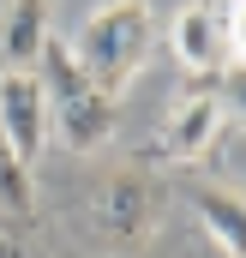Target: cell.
I'll use <instances>...</instances> for the list:
<instances>
[{
    "mask_svg": "<svg viewBox=\"0 0 246 258\" xmlns=\"http://www.w3.org/2000/svg\"><path fill=\"white\" fill-rule=\"evenodd\" d=\"M222 36H228V60L246 66V0H228V12H222Z\"/></svg>",
    "mask_w": 246,
    "mask_h": 258,
    "instance_id": "obj_9",
    "label": "cell"
},
{
    "mask_svg": "<svg viewBox=\"0 0 246 258\" xmlns=\"http://www.w3.org/2000/svg\"><path fill=\"white\" fill-rule=\"evenodd\" d=\"M192 216H198V228H204L228 258H246V192L240 186L198 180V186H192Z\"/></svg>",
    "mask_w": 246,
    "mask_h": 258,
    "instance_id": "obj_7",
    "label": "cell"
},
{
    "mask_svg": "<svg viewBox=\"0 0 246 258\" xmlns=\"http://www.w3.org/2000/svg\"><path fill=\"white\" fill-rule=\"evenodd\" d=\"M60 42H66V60L102 96L120 102V90L144 72L150 48H156V12H150V0H96Z\"/></svg>",
    "mask_w": 246,
    "mask_h": 258,
    "instance_id": "obj_1",
    "label": "cell"
},
{
    "mask_svg": "<svg viewBox=\"0 0 246 258\" xmlns=\"http://www.w3.org/2000/svg\"><path fill=\"white\" fill-rule=\"evenodd\" d=\"M168 48L186 72H228V36H222V12L210 0H180L168 18Z\"/></svg>",
    "mask_w": 246,
    "mask_h": 258,
    "instance_id": "obj_6",
    "label": "cell"
},
{
    "mask_svg": "<svg viewBox=\"0 0 246 258\" xmlns=\"http://www.w3.org/2000/svg\"><path fill=\"white\" fill-rule=\"evenodd\" d=\"M216 90H222V102H228V120H240V126H246V66H228Z\"/></svg>",
    "mask_w": 246,
    "mask_h": 258,
    "instance_id": "obj_10",
    "label": "cell"
},
{
    "mask_svg": "<svg viewBox=\"0 0 246 258\" xmlns=\"http://www.w3.org/2000/svg\"><path fill=\"white\" fill-rule=\"evenodd\" d=\"M48 6L54 0H12L0 18V66H36L48 48Z\"/></svg>",
    "mask_w": 246,
    "mask_h": 258,
    "instance_id": "obj_8",
    "label": "cell"
},
{
    "mask_svg": "<svg viewBox=\"0 0 246 258\" xmlns=\"http://www.w3.org/2000/svg\"><path fill=\"white\" fill-rule=\"evenodd\" d=\"M168 216V180L150 168H120L84 198V240L102 258H138Z\"/></svg>",
    "mask_w": 246,
    "mask_h": 258,
    "instance_id": "obj_2",
    "label": "cell"
},
{
    "mask_svg": "<svg viewBox=\"0 0 246 258\" xmlns=\"http://www.w3.org/2000/svg\"><path fill=\"white\" fill-rule=\"evenodd\" d=\"M54 120H48V84L36 66H0V144L18 168H36L48 150Z\"/></svg>",
    "mask_w": 246,
    "mask_h": 258,
    "instance_id": "obj_4",
    "label": "cell"
},
{
    "mask_svg": "<svg viewBox=\"0 0 246 258\" xmlns=\"http://www.w3.org/2000/svg\"><path fill=\"white\" fill-rule=\"evenodd\" d=\"M222 126H228L222 90H216V84H198V90H186L180 102L168 108L162 138H156V156H162V162H204V156L222 144Z\"/></svg>",
    "mask_w": 246,
    "mask_h": 258,
    "instance_id": "obj_5",
    "label": "cell"
},
{
    "mask_svg": "<svg viewBox=\"0 0 246 258\" xmlns=\"http://www.w3.org/2000/svg\"><path fill=\"white\" fill-rule=\"evenodd\" d=\"M0 258H18V240L12 234H0Z\"/></svg>",
    "mask_w": 246,
    "mask_h": 258,
    "instance_id": "obj_11",
    "label": "cell"
},
{
    "mask_svg": "<svg viewBox=\"0 0 246 258\" xmlns=\"http://www.w3.org/2000/svg\"><path fill=\"white\" fill-rule=\"evenodd\" d=\"M36 72H42V84H48V120H54V132H60L66 150H78V156H84V150L108 144L120 102H114V96H102L78 66L66 60V42H60V36H48V48H42Z\"/></svg>",
    "mask_w": 246,
    "mask_h": 258,
    "instance_id": "obj_3",
    "label": "cell"
}]
</instances>
